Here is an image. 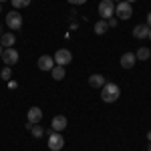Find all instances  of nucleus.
Segmentation results:
<instances>
[{"label":"nucleus","instance_id":"f257e3e1","mask_svg":"<svg viewBox=\"0 0 151 151\" xmlns=\"http://www.w3.org/2000/svg\"><path fill=\"white\" fill-rule=\"evenodd\" d=\"M119 97H121L119 85H115V83H105L103 87H101V99H103L105 103H115Z\"/></svg>","mask_w":151,"mask_h":151},{"label":"nucleus","instance_id":"f03ea898","mask_svg":"<svg viewBox=\"0 0 151 151\" xmlns=\"http://www.w3.org/2000/svg\"><path fill=\"white\" fill-rule=\"evenodd\" d=\"M115 14H117L119 20H129V18L133 16V8H131L129 2L121 0V2H117V4H115Z\"/></svg>","mask_w":151,"mask_h":151},{"label":"nucleus","instance_id":"7ed1b4c3","mask_svg":"<svg viewBox=\"0 0 151 151\" xmlns=\"http://www.w3.org/2000/svg\"><path fill=\"white\" fill-rule=\"evenodd\" d=\"M99 14H101V20L113 18V14H115V2H113V0H103V2H99Z\"/></svg>","mask_w":151,"mask_h":151},{"label":"nucleus","instance_id":"20e7f679","mask_svg":"<svg viewBox=\"0 0 151 151\" xmlns=\"http://www.w3.org/2000/svg\"><path fill=\"white\" fill-rule=\"evenodd\" d=\"M22 14L18 10H12V12H8L6 14V26L8 28H12V30H20L22 28Z\"/></svg>","mask_w":151,"mask_h":151},{"label":"nucleus","instance_id":"39448f33","mask_svg":"<svg viewBox=\"0 0 151 151\" xmlns=\"http://www.w3.org/2000/svg\"><path fill=\"white\" fill-rule=\"evenodd\" d=\"M52 58H55V65L67 67V65H70V63H73V52H70L69 48H58Z\"/></svg>","mask_w":151,"mask_h":151},{"label":"nucleus","instance_id":"423d86ee","mask_svg":"<svg viewBox=\"0 0 151 151\" xmlns=\"http://www.w3.org/2000/svg\"><path fill=\"white\" fill-rule=\"evenodd\" d=\"M65 147V137L58 133V131H52L48 135V149L50 151H60Z\"/></svg>","mask_w":151,"mask_h":151},{"label":"nucleus","instance_id":"0eeeda50","mask_svg":"<svg viewBox=\"0 0 151 151\" xmlns=\"http://www.w3.org/2000/svg\"><path fill=\"white\" fill-rule=\"evenodd\" d=\"M18 58H20V57H18V50H16V48H4V52H2V58H0V60H2L6 67H14V65L18 63Z\"/></svg>","mask_w":151,"mask_h":151},{"label":"nucleus","instance_id":"6e6552de","mask_svg":"<svg viewBox=\"0 0 151 151\" xmlns=\"http://www.w3.org/2000/svg\"><path fill=\"white\" fill-rule=\"evenodd\" d=\"M36 65H38V69H40V70H47V73H50V70H52V67H55V58L48 57V55H42V57H38Z\"/></svg>","mask_w":151,"mask_h":151},{"label":"nucleus","instance_id":"1a4fd4ad","mask_svg":"<svg viewBox=\"0 0 151 151\" xmlns=\"http://www.w3.org/2000/svg\"><path fill=\"white\" fill-rule=\"evenodd\" d=\"M135 63H137L135 52H125V55H121V67H123V69H133Z\"/></svg>","mask_w":151,"mask_h":151},{"label":"nucleus","instance_id":"9d476101","mask_svg":"<svg viewBox=\"0 0 151 151\" xmlns=\"http://www.w3.org/2000/svg\"><path fill=\"white\" fill-rule=\"evenodd\" d=\"M26 119H28V123L36 125V123H40V119H42V111H40L38 107H30L28 113H26Z\"/></svg>","mask_w":151,"mask_h":151},{"label":"nucleus","instance_id":"9b49d317","mask_svg":"<svg viewBox=\"0 0 151 151\" xmlns=\"http://www.w3.org/2000/svg\"><path fill=\"white\" fill-rule=\"evenodd\" d=\"M50 125H52V131H65L67 129V117L65 115H57V117H52V121H50Z\"/></svg>","mask_w":151,"mask_h":151},{"label":"nucleus","instance_id":"f8f14e48","mask_svg":"<svg viewBox=\"0 0 151 151\" xmlns=\"http://www.w3.org/2000/svg\"><path fill=\"white\" fill-rule=\"evenodd\" d=\"M0 45L4 48H12V45H16V36L14 32H4V35L0 36Z\"/></svg>","mask_w":151,"mask_h":151},{"label":"nucleus","instance_id":"ddd939ff","mask_svg":"<svg viewBox=\"0 0 151 151\" xmlns=\"http://www.w3.org/2000/svg\"><path fill=\"white\" fill-rule=\"evenodd\" d=\"M147 35H149V26L147 24H137L133 28V36L135 38H147Z\"/></svg>","mask_w":151,"mask_h":151},{"label":"nucleus","instance_id":"4468645a","mask_svg":"<svg viewBox=\"0 0 151 151\" xmlns=\"http://www.w3.org/2000/svg\"><path fill=\"white\" fill-rule=\"evenodd\" d=\"M105 83H107V81H105L103 75H91V77H89V85H91L93 89H101Z\"/></svg>","mask_w":151,"mask_h":151},{"label":"nucleus","instance_id":"2eb2a0df","mask_svg":"<svg viewBox=\"0 0 151 151\" xmlns=\"http://www.w3.org/2000/svg\"><path fill=\"white\" fill-rule=\"evenodd\" d=\"M50 75H52L55 81H63V79L67 77V70H65V67H60V65H55L52 70H50Z\"/></svg>","mask_w":151,"mask_h":151},{"label":"nucleus","instance_id":"dca6fc26","mask_svg":"<svg viewBox=\"0 0 151 151\" xmlns=\"http://www.w3.org/2000/svg\"><path fill=\"white\" fill-rule=\"evenodd\" d=\"M135 57H137V60H147V58L151 57V50L147 47H141L137 52H135Z\"/></svg>","mask_w":151,"mask_h":151},{"label":"nucleus","instance_id":"f3484780","mask_svg":"<svg viewBox=\"0 0 151 151\" xmlns=\"http://www.w3.org/2000/svg\"><path fill=\"white\" fill-rule=\"evenodd\" d=\"M107 30H109L107 20H97V24H95V32H97V35H105Z\"/></svg>","mask_w":151,"mask_h":151},{"label":"nucleus","instance_id":"a211bd4d","mask_svg":"<svg viewBox=\"0 0 151 151\" xmlns=\"http://www.w3.org/2000/svg\"><path fill=\"white\" fill-rule=\"evenodd\" d=\"M30 133H32V137L40 139V137L45 135V129H42L40 125H38V123H36V125H32V127H30Z\"/></svg>","mask_w":151,"mask_h":151},{"label":"nucleus","instance_id":"6ab92c4d","mask_svg":"<svg viewBox=\"0 0 151 151\" xmlns=\"http://www.w3.org/2000/svg\"><path fill=\"white\" fill-rule=\"evenodd\" d=\"M12 6H14V10H18V8H26L28 4H30V0H10Z\"/></svg>","mask_w":151,"mask_h":151},{"label":"nucleus","instance_id":"aec40b11","mask_svg":"<svg viewBox=\"0 0 151 151\" xmlns=\"http://www.w3.org/2000/svg\"><path fill=\"white\" fill-rule=\"evenodd\" d=\"M0 77H2L4 81H10V77H12V70H10V67H4V69H2V73H0Z\"/></svg>","mask_w":151,"mask_h":151},{"label":"nucleus","instance_id":"412c9836","mask_svg":"<svg viewBox=\"0 0 151 151\" xmlns=\"http://www.w3.org/2000/svg\"><path fill=\"white\" fill-rule=\"evenodd\" d=\"M107 26H109V28H115V26H117V18H115V16L107 20Z\"/></svg>","mask_w":151,"mask_h":151},{"label":"nucleus","instance_id":"4be33fe9","mask_svg":"<svg viewBox=\"0 0 151 151\" xmlns=\"http://www.w3.org/2000/svg\"><path fill=\"white\" fill-rule=\"evenodd\" d=\"M67 2H69V4H75V6H77V4H85L87 0H67Z\"/></svg>","mask_w":151,"mask_h":151},{"label":"nucleus","instance_id":"5701e85b","mask_svg":"<svg viewBox=\"0 0 151 151\" xmlns=\"http://www.w3.org/2000/svg\"><path fill=\"white\" fill-rule=\"evenodd\" d=\"M145 24H147V26H149V28H151V12H149V14H147V18H145Z\"/></svg>","mask_w":151,"mask_h":151},{"label":"nucleus","instance_id":"b1692460","mask_svg":"<svg viewBox=\"0 0 151 151\" xmlns=\"http://www.w3.org/2000/svg\"><path fill=\"white\" fill-rule=\"evenodd\" d=\"M2 52H4V47L0 45V58H2Z\"/></svg>","mask_w":151,"mask_h":151},{"label":"nucleus","instance_id":"393cba45","mask_svg":"<svg viewBox=\"0 0 151 151\" xmlns=\"http://www.w3.org/2000/svg\"><path fill=\"white\" fill-rule=\"evenodd\" d=\"M147 141H151V131H149V133H147Z\"/></svg>","mask_w":151,"mask_h":151},{"label":"nucleus","instance_id":"a878e982","mask_svg":"<svg viewBox=\"0 0 151 151\" xmlns=\"http://www.w3.org/2000/svg\"><path fill=\"white\" fill-rule=\"evenodd\" d=\"M147 38H149V40H151V28H149V35H147Z\"/></svg>","mask_w":151,"mask_h":151},{"label":"nucleus","instance_id":"bb28decb","mask_svg":"<svg viewBox=\"0 0 151 151\" xmlns=\"http://www.w3.org/2000/svg\"><path fill=\"white\" fill-rule=\"evenodd\" d=\"M125 2H129V4H131V2H135V0H125Z\"/></svg>","mask_w":151,"mask_h":151},{"label":"nucleus","instance_id":"cd10ccee","mask_svg":"<svg viewBox=\"0 0 151 151\" xmlns=\"http://www.w3.org/2000/svg\"><path fill=\"white\" fill-rule=\"evenodd\" d=\"M113 2H115V4H117V2H121V0H113Z\"/></svg>","mask_w":151,"mask_h":151},{"label":"nucleus","instance_id":"c85d7f7f","mask_svg":"<svg viewBox=\"0 0 151 151\" xmlns=\"http://www.w3.org/2000/svg\"><path fill=\"white\" fill-rule=\"evenodd\" d=\"M2 2H6V0H0V4H2Z\"/></svg>","mask_w":151,"mask_h":151},{"label":"nucleus","instance_id":"c756f323","mask_svg":"<svg viewBox=\"0 0 151 151\" xmlns=\"http://www.w3.org/2000/svg\"><path fill=\"white\" fill-rule=\"evenodd\" d=\"M0 12H2V4H0Z\"/></svg>","mask_w":151,"mask_h":151},{"label":"nucleus","instance_id":"7c9ffc66","mask_svg":"<svg viewBox=\"0 0 151 151\" xmlns=\"http://www.w3.org/2000/svg\"><path fill=\"white\" fill-rule=\"evenodd\" d=\"M0 36H2V32H0Z\"/></svg>","mask_w":151,"mask_h":151}]
</instances>
